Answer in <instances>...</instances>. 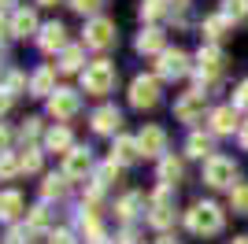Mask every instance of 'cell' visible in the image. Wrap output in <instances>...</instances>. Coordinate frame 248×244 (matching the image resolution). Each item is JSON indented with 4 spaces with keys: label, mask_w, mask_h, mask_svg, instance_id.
Instances as JSON below:
<instances>
[{
    "label": "cell",
    "mask_w": 248,
    "mask_h": 244,
    "mask_svg": "<svg viewBox=\"0 0 248 244\" xmlns=\"http://www.w3.org/2000/svg\"><path fill=\"white\" fill-rule=\"evenodd\" d=\"M186 226L193 233H218L222 229V207L218 203H193L186 211Z\"/></svg>",
    "instance_id": "1"
},
{
    "label": "cell",
    "mask_w": 248,
    "mask_h": 244,
    "mask_svg": "<svg viewBox=\"0 0 248 244\" xmlns=\"http://www.w3.org/2000/svg\"><path fill=\"white\" fill-rule=\"evenodd\" d=\"M82 85H85V92L89 96H104V92H111V85H115V67L108 60H96V63H89L82 71Z\"/></svg>",
    "instance_id": "2"
},
{
    "label": "cell",
    "mask_w": 248,
    "mask_h": 244,
    "mask_svg": "<svg viewBox=\"0 0 248 244\" xmlns=\"http://www.w3.org/2000/svg\"><path fill=\"white\" fill-rule=\"evenodd\" d=\"M233 178H237V167H233V159L211 155V159L204 163V182L211 185V189H226V185H233Z\"/></svg>",
    "instance_id": "3"
},
{
    "label": "cell",
    "mask_w": 248,
    "mask_h": 244,
    "mask_svg": "<svg viewBox=\"0 0 248 244\" xmlns=\"http://www.w3.org/2000/svg\"><path fill=\"white\" fill-rule=\"evenodd\" d=\"M130 104L134 107H155L159 104V85H155V78H134L130 81Z\"/></svg>",
    "instance_id": "4"
},
{
    "label": "cell",
    "mask_w": 248,
    "mask_h": 244,
    "mask_svg": "<svg viewBox=\"0 0 248 244\" xmlns=\"http://www.w3.org/2000/svg\"><path fill=\"white\" fill-rule=\"evenodd\" d=\"M85 45H89V48H108V45H115V22L111 19H93L85 26Z\"/></svg>",
    "instance_id": "5"
},
{
    "label": "cell",
    "mask_w": 248,
    "mask_h": 244,
    "mask_svg": "<svg viewBox=\"0 0 248 244\" xmlns=\"http://www.w3.org/2000/svg\"><path fill=\"white\" fill-rule=\"evenodd\" d=\"M155 71L163 74V78H182V74L189 71V56H186V52H178V48H174V52L167 48V52H159Z\"/></svg>",
    "instance_id": "6"
},
{
    "label": "cell",
    "mask_w": 248,
    "mask_h": 244,
    "mask_svg": "<svg viewBox=\"0 0 248 244\" xmlns=\"http://www.w3.org/2000/svg\"><path fill=\"white\" fill-rule=\"evenodd\" d=\"M48 111L56 115V119H71V115H78V92L56 89V92L48 96Z\"/></svg>",
    "instance_id": "7"
},
{
    "label": "cell",
    "mask_w": 248,
    "mask_h": 244,
    "mask_svg": "<svg viewBox=\"0 0 248 244\" xmlns=\"http://www.w3.org/2000/svg\"><path fill=\"white\" fill-rule=\"evenodd\" d=\"M200 115H204V92H186V96L174 104V119L178 122H197Z\"/></svg>",
    "instance_id": "8"
},
{
    "label": "cell",
    "mask_w": 248,
    "mask_h": 244,
    "mask_svg": "<svg viewBox=\"0 0 248 244\" xmlns=\"http://www.w3.org/2000/svg\"><path fill=\"white\" fill-rule=\"evenodd\" d=\"M89 170H93L89 148H71V152H67V163H63V174H67V178H85Z\"/></svg>",
    "instance_id": "9"
},
{
    "label": "cell",
    "mask_w": 248,
    "mask_h": 244,
    "mask_svg": "<svg viewBox=\"0 0 248 244\" xmlns=\"http://www.w3.org/2000/svg\"><path fill=\"white\" fill-rule=\"evenodd\" d=\"M137 144H141V155H159L163 144H167V133L159 130V126H145L141 137H137Z\"/></svg>",
    "instance_id": "10"
},
{
    "label": "cell",
    "mask_w": 248,
    "mask_h": 244,
    "mask_svg": "<svg viewBox=\"0 0 248 244\" xmlns=\"http://www.w3.org/2000/svg\"><path fill=\"white\" fill-rule=\"evenodd\" d=\"M123 126V115L115 111V107H100V111H93V130L96 133H115Z\"/></svg>",
    "instance_id": "11"
},
{
    "label": "cell",
    "mask_w": 248,
    "mask_h": 244,
    "mask_svg": "<svg viewBox=\"0 0 248 244\" xmlns=\"http://www.w3.org/2000/svg\"><path fill=\"white\" fill-rule=\"evenodd\" d=\"M197 63H200V74H204V78L222 74V52H218V48H200Z\"/></svg>",
    "instance_id": "12"
},
{
    "label": "cell",
    "mask_w": 248,
    "mask_h": 244,
    "mask_svg": "<svg viewBox=\"0 0 248 244\" xmlns=\"http://www.w3.org/2000/svg\"><path fill=\"white\" fill-rule=\"evenodd\" d=\"M41 48H45V52L67 48V30H63L60 22H48V26L41 30Z\"/></svg>",
    "instance_id": "13"
},
{
    "label": "cell",
    "mask_w": 248,
    "mask_h": 244,
    "mask_svg": "<svg viewBox=\"0 0 248 244\" xmlns=\"http://www.w3.org/2000/svg\"><path fill=\"white\" fill-rule=\"evenodd\" d=\"M233 126H237V107H218V111H211V130L215 133H233Z\"/></svg>",
    "instance_id": "14"
},
{
    "label": "cell",
    "mask_w": 248,
    "mask_h": 244,
    "mask_svg": "<svg viewBox=\"0 0 248 244\" xmlns=\"http://www.w3.org/2000/svg\"><path fill=\"white\" fill-rule=\"evenodd\" d=\"M19 211H22V196L15 193V189L0 193V222H11V218H15Z\"/></svg>",
    "instance_id": "15"
},
{
    "label": "cell",
    "mask_w": 248,
    "mask_h": 244,
    "mask_svg": "<svg viewBox=\"0 0 248 244\" xmlns=\"http://www.w3.org/2000/svg\"><path fill=\"white\" fill-rule=\"evenodd\" d=\"M52 81H56V67H41V71L33 74V81H30L33 96H48V92H56V89H52Z\"/></svg>",
    "instance_id": "16"
},
{
    "label": "cell",
    "mask_w": 248,
    "mask_h": 244,
    "mask_svg": "<svg viewBox=\"0 0 248 244\" xmlns=\"http://www.w3.org/2000/svg\"><path fill=\"white\" fill-rule=\"evenodd\" d=\"M37 30V19H33V11H15V15H11V33H15V37H26V33H33Z\"/></svg>",
    "instance_id": "17"
},
{
    "label": "cell",
    "mask_w": 248,
    "mask_h": 244,
    "mask_svg": "<svg viewBox=\"0 0 248 244\" xmlns=\"http://www.w3.org/2000/svg\"><path fill=\"white\" fill-rule=\"evenodd\" d=\"M137 155H141V144L137 141H130V137H119V141H115V155H111L115 163H134Z\"/></svg>",
    "instance_id": "18"
},
{
    "label": "cell",
    "mask_w": 248,
    "mask_h": 244,
    "mask_svg": "<svg viewBox=\"0 0 248 244\" xmlns=\"http://www.w3.org/2000/svg\"><path fill=\"white\" fill-rule=\"evenodd\" d=\"M45 144H48L52 152H71V130H67V126H56Z\"/></svg>",
    "instance_id": "19"
},
{
    "label": "cell",
    "mask_w": 248,
    "mask_h": 244,
    "mask_svg": "<svg viewBox=\"0 0 248 244\" xmlns=\"http://www.w3.org/2000/svg\"><path fill=\"white\" fill-rule=\"evenodd\" d=\"M178 178H182V163L167 155V159L159 163V182L163 185H178Z\"/></svg>",
    "instance_id": "20"
},
{
    "label": "cell",
    "mask_w": 248,
    "mask_h": 244,
    "mask_svg": "<svg viewBox=\"0 0 248 244\" xmlns=\"http://www.w3.org/2000/svg\"><path fill=\"white\" fill-rule=\"evenodd\" d=\"M137 52H163V33L159 30H145L137 37Z\"/></svg>",
    "instance_id": "21"
},
{
    "label": "cell",
    "mask_w": 248,
    "mask_h": 244,
    "mask_svg": "<svg viewBox=\"0 0 248 244\" xmlns=\"http://www.w3.org/2000/svg\"><path fill=\"white\" fill-rule=\"evenodd\" d=\"M230 26V15H211V19H204V33L207 37H222Z\"/></svg>",
    "instance_id": "22"
},
{
    "label": "cell",
    "mask_w": 248,
    "mask_h": 244,
    "mask_svg": "<svg viewBox=\"0 0 248 244\" xmlns=\"http://www.w3.org/2000/svg\"><path fill=\"white\" fill-rule=\"evenodd\" d=\"M189 155H197V159L211 155V141H207L204 133H193V137H189Z\"/></svg>",
    "instance_id": "23"
},
{
    "label": "cell",
    "mask_w": 248,
    "mask_h": 244,
    "mask_svg": "<svg viewBox=\"0 0 248 244\" xmlns=\"http://www.w3.org/2000/svg\"><path fill=\"white\" fill-rule=\"evenodd\" d=\"M19 170H22V155H11V152L0 155V178H11V174H19Z\"/></svg>",
    "instance_id": "24"
},
{
    "label": "cell",
    "mask_w": 248,
    "mask_h": 244,
    "mask_svg": "<svg viewBox=\"0 0 248 244\" xmlns=\"http://www.w3.org/2000/svg\"><path fill=\"white\" fill-rule=\"evenodd\" d=\"M148 222H152L155 229H167V226L174 222V211H170V207H152V214H148Z\"/></svg>",
    "instance_id": "25"
},
{
    "label": "cell",
    "mask_w": 248,
    "mask_h": 244,
    "mask_svg": "<svg viewBox=\"0 0 248 244\" xmlns=\"http://www.w3.org/2000/svg\"><path fill=\"white\" fill-rule=\"evenodd\" d=\"M41 193L48 196V200H52V196H56V200H60V196L67 193V185H63V178H56V174H52V178H45V185H41Z\"/></svg>",
    "instance_id": "26"
},
{
    "label": "cell",
    "mask_w": 248,
    "mask_h": 244,
    "mask_svg": "<svg viewBox=\"0 0 248 244\" xmlns=\"http://www.w3.org/2000/svg\"><path fill=\"white\" fill-rule=\"evenodd\" d=\"M82 67V48L74 45V48H67L63 52V63H60V71H78Z\"/></svg>",
    "instance_id": "27"
},
{
    "label": "cell",
    "mask_w": 248,
    "mask_h": 244,
    "mask_svg": "<svg viewBox=\"0 0 248 244\" xmlns=\"http://www.w3.org/2000/svg\"><path fill=\"white\" fill-rule=\"evenodd\" d=\"M163 11H167V0H145V4H141V15H145V19H159Z\"/></svg>",
    "instance_id": "28"
},
{
    "label": "cell",
    "mask_w": 248,
    "mask_h": 244,
    "mask_svg": "<svg viewBox=\"0 0 248 244\" xmlns=\"http://www.w3.org/2000/svg\"><path fill=\"white\" fill-rule=\"evenodd\" d=\"M141 203H145V200H141V196H126V200L119 203V214H123V218H134Z\"/></svg>",
    "instance_id": "29"
},
{
    "label": "cell",
    "mask_w": 248,
    "mask_h": 244,
    "mask_svg": "<svg viewBox=\"0 0 248 244\" xmlns=\"http://www.w3.org/2000/svg\"><path fill=\"white\" fill-rule=\"evenodd\" d=\"M230 203H233V211H248V185H237L233 196H230Z\"/></svg>",
    "instance_id": "30"
},
{
    "label": "cell",
    "mask_w": 248,
    "mask_h": 244,
    "mask_svg": "<svg viewBox=\"0 0 248 244\" xmlns=\"http://www.w3.org/2000/svg\"><path fill=\"white\" fill-rule=\"evenodd\" d=\"M226 15H233V19H248V0H226Z\"/></svg>",
    "instance_id": "31"
},
{
    "label": "cell",
    "mask_w": 248,
    "mask_h": 244,
    "mask_svg": "<svg viewBox=\"0 0 248 244\" xmlns=\"http://www.w3.org/2000/svg\"><path fill=\"white\" fill-rule=\"evenodd\" d=\"M100 4H104V0H71V8H74V11H82V15H93Z\"/></svg>",
    "instance_id": "32"
},
{
    "label": "cell",
    "mask_w": 248,
    "mask_h": 244,
    "mask_svg": "<svg viewBox=\"0 0 248 244\" xmlns=\"http://www.w3.org/2000/svg\"><path fill=\"white\" fill-rule=\"evenodd\" d=\"M22 85H26V78H22V74L15 71V74H8V85H4V92H8V96H15V92H19Z\"/></svg>",
    "instance_id": "33"
},
{
    "label": "cell",
    "mask_w": 248,
    "mask_h": 244,
    "mask_svg": "<svg viewBox=\"0 0 248 244\" xmlns=\"http://www.w3.org/2000/svg\"><path fill=\"white\" fill-rule=\"evenodd\" d=\"M45 222H48V211H45V207H33L30 211V229H41Z\"/></svg>",
    "instance_id": "34"
},
{
    "label": "cell",
    "mask_w": 248,
    "mask_h": 244,
    "mask_svg": "<svg viewBox=\"0 0 248 244\" xmlns=\"http://www.w3.org/2000/svg\"><path fill=\"white\" fill-rule=\"evenodd\" d=\"M22 170H41V152H26L22 155Z\"/></svg>",
    "instance_id": "35"
},
{
    "label": "cell",
    "mask_w": 248,
    "mask_h": 244,
    "mask_svg": "<svg viewBox=\"0 0 248 244\" xmlns=\"http://www.w3.org/2000/svg\"><path fill=\"white\" fill-rule=\"evenodd\" d=\"M233 107H248V81H241L233 92Z\"/></svg>",
    "instance_id": "36"
},
{
    "label": "cell",
    "mask_w": 248,
    "mask_h": 244,
    "mask_svg": "<svg viewBox=\"0 0 248 244\" xmlns=\"http://www.w3.org/2000/svg\"><path fill=\"white\" fill-rule=\"evenodd\" d=\"M26 233H30V229H11V233L4 237V244H22V241H26Z\"/></svg>",
    "instance_id": "37"
},
{
    "label": "cell",
    "mask_w": 248,
    "mask_h": 244,
    "mask_svg": "<svg viewBox=\"0 0 248 244\" xmlns=\"http://www.w3.org/2000/svg\"><path fill=\"white\" fill-rule=\"evenodd\" d=\"M33 137H37V119H30L22 126V141H33Z\"/></svg>",
    "instance_id": "38"
},
{
    "label": "cell",
    "mask_w": 248,
    "mask_h": 244,
    "mask_svg": "<svg viewBox=\"0 0 248 244\" xmlns=\"http://www.w3.org/2000/svg\"><path fill=\"white\" fill-rule=\"evenodd\" d=\"M48 244H74V241H71V233H67V229H60V233L48 237Z\"/></svg>",
    "instance_id": "39"
},
{
    "label": "cell",
    "mask_w": 248,
    "mask_h": 244,
    "mask_svg": "<svg viewBox=\"0 0 248 244\" xmlns=\"http://www.w3.org/2000/svg\"><path fill=\"white\" fill-rule=\"evenodd\" d=\"M8 141H11V133L0 126V155H4V148H8Z\"/></svg>",
    "instance_id": "40"
},
{
    "label": "cell",
    "mask_w": 248,
    "mask_h": 244,
    "mask_svg": "<svg viewBox=\"0 0 248 244\" xmlns=\"http://www.w3.org/2000/svg\"><path fill=\"white\" fill-rule=\"evenodd\" d=\"M8 107H11V96H8V92H4V89H0V115L8 111Z\"/></svg>",
    "instance_id": "41"
},
{
    "label": "cell",
    "mask_w": 248,
    "mask_h": 244,
    "mask_svg": "<svg viewBox=\"0 0 248 244\" xmlns=\"http://www.w3.org/2000/svg\"><path fill=\"white\" fill-rule=\"evenodd\" d=\"M115 244H134V229H126V233L119 237V241H115Z\"/></svg>",
    "instance_id": "42"
},
{
    "label": "cell",
    "mask_w": 248,
    "mask_h": 244,
    "mask_svg": "<svg viewBox=\"0 0 248 244\" xmlns=\"http://www.w3.org/2000/svg\"><path fill=\"white\" fill-rule=\"evenodd\" d=\"M241 148H248V122L241 126Z\"/></svg>",
    "instance_id": "43"
},
{
    "label": "cell",
    "mask_w": 248,
    "mask_h": 244,
    "mask_svg": "<svg viewBox=\"0 0 248 244\" xmlns=\"http://www.w3.org/2000/svg\"><path fill=\"white\" fill-rule=\"evenodd\" d=\"M11 30V26H8V22H4V15H0V37H4V33H8Z\"/></svg>",
    "instance_id": "44"
},
{
    "label": "cell",
    "mask_w": 248,
    "mask_h": 244,
    "mask_svg": "<svg viewBox=\"0 0 248 244\" xmlns=\"http://www.w3.org/2000/svg\"><path fill=\"white\" fill-rule=\"evenodd\" d=\"M159 244H178V241H174V237H159Z\"/></svg>",
    "instance_id": "45"
},
{
    "label": "cell",
    "mask_w": 248,
    "mask_h": 244,
    "mask_svg": "<svg viewBox=\"0 0 248 244\" xmlns=\"http://www.w3.org/2000/svg\"><path fill=\"white\" fill-rule=\"evenodd\" d=\"M37 4H45V8H52V4H60V0H37Z\"/></svg>",
    "instance_id": "46"
},
{
    "label": "cell",
    "mask_w": 248,
    "mask_h": 244,
    "mask_svg": "<svg viewBox=\"0 0 248 244\" xmlns=\"http://www.w3.org/2000/svg\"><path fill=\"white\" fill-rule=\"evenodd\" d=\"M233 244H248V237H237V241H233Z\"/></svg>",
    "instance_id": "47"
},
{
    "label": "cell",
    "mask_w": 248,
    "mask_h": 244,
    "mask_svg": "<svg viewBox=\"0 0 248 244\" xmlns=\"http://www.w3.org/2000/svg\"><path fill=\"white\" fill-rule=\"evenodd\" d=\"M8 4H15V0H0V8H8Z\"/></svg>",
    "instance_id": "48"
}]
</instances>
